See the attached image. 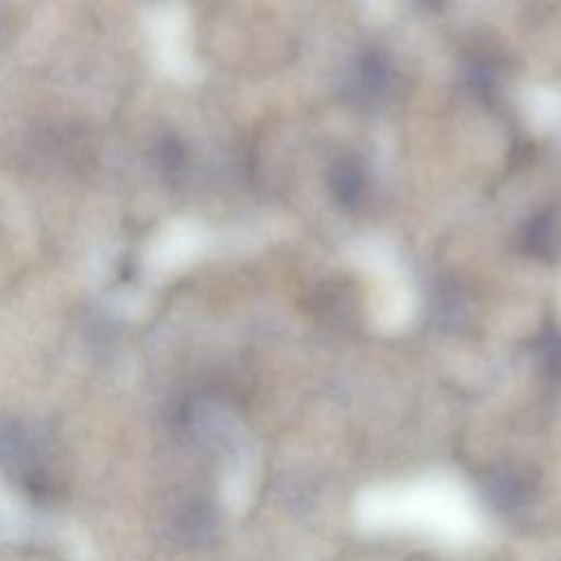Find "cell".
<instances>
[{"instance_id": "obj_5", "label": "cell", "mask_w": 561, "mask_h": 561, "mask_svg": "<svg viewBox=\"0 0 561 561\" xmlns=\"http://www.w3.org/2000/svg\"><path fill=\"white\" fill-rule=\"evenodd\" d=\"M484 493L493 506L513 508V506L522 504V500L526 495V484L513 471H497L486 480Z\"/></svg>"}, {"instance_id": "obj_3", "label": "cell", "mask_w": 561, "mask_h": 561, "mask_svg": "<svg viewBox=\"0 0 561 561\" xmlns=\"http://www.w3.org/2000/svg\"><path fill=\"white\" fill-rule=\"evenodd\" d=\"M366 186L364 169L355 160H342L331 171V188L342 204H357Z\"/></svg>"}, {"instance_id": "obj_7", "label": "cell", "mask_w": 561, "mask_h": 561, "mask_svg": "<svg viewBox=\"0 0 561 561\" xmlns=\"http://www.w3.org/2000/svg\"><path fill=\"white\" fill-rule=\"evenodd\" d=\"M423 2H427V4H432V2H436V0H423Z\"/></svg>"}, {"instance_id": "obj_1", "label": "cell", "mask_w": 561, "mask_h": 561, "mask_svg": "<svg viewBox=\"0 0 561 561\" xmlns=\"http://www.w3.org/2000/svg\"><path fill=\"white\" fill-rule=\"evenodd\" d=\"M39 454L42 449L35 436L24 425L0 416V467L20 476V482L33 491L42 489L46 482Z\"/></svg>"}, {"instance_id": "obj_6", "label": "cell", "mask_w": 561, "mask_h": 561, "mask_svg": "<svg viewBox=\"0 0 561 561\" xmlns=\"http://www.w3.org/2000/svg\"><path fill=\"white\" fill-rule=\"evenodd\" d=\"M539 342H541L539 351L546 368H550L552 373H561V333L548 331Z\"/></svg>"}, {"instance_id": "obj_4", "label": "cell", "mask_w": 561, "mask_h": 561, "mask_svg": "<svg viewBox=\"0 0 561 561\" xmlns=\"http://www.w3.org/2000/svg\"><path fill=\"white\" fill-rule=\"evenodd\" d=\"M386 83V68L379 61L377 55H368L357 64V70L353 75L351 88H353V96L357 101H373L377 94H381Z\"/></svg>"}, {"instance_id": "obj_2", "label": "cell", "mask_w": 561, "mask_h": 561, "mask_svg": "<svg viewBox=\"0 0 561 561\" xmlns=\"http://www.w3.org/2000/svg\"><path fill=\"white\" fill-rule=\"evenodd\" d=\"M524 243L528 252L541 259H557L561 254V224L552 213L535 217L526 232H524Z\"/></svg>"}]
</instances>
